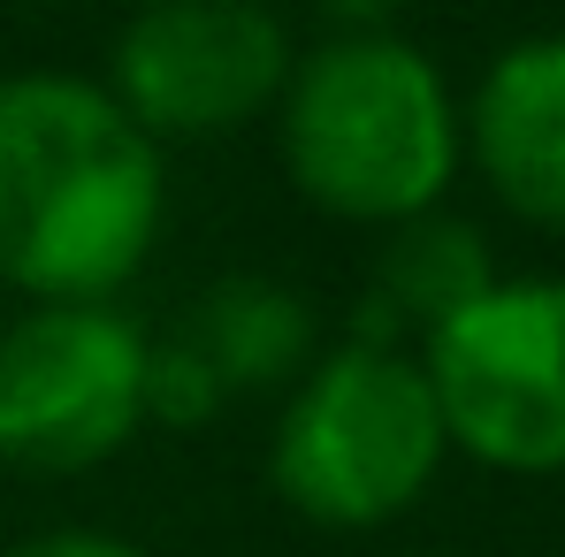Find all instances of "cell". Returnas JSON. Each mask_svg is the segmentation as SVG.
<instances>
[{
    "label": "cell",
    "mask_w": 565,
    "mask_h": 557,
    "mask_svg": "<svg viewBox=\"0 0 565 557\" xmlns=\"http://www.w3.org/2000/svg\"><path fill=\"white\" fill-rule=\"evenodd\" d=\"M161 146L70 69L0 77V282L31 306H107L161 245Z\"/></svg>",
    "instance_id": "cell-1"
},
{
    "label": "cell",
    "mask_w": 565,
    "mask_h": 557,
    "mask_svg": "<svg viewBox=\"0 0 565 557\" xmlns=\"http://www.w3.org/2000/svg\"><path fill=\"white\" fill-rule=\"evenodd\" d=\"M276 138L313 206L382 229L436 214L467 153L444 69L397 31H337L298 54L276 99Z\"/></svg>",
    "instance_id": "cell-2"
},
{
    "label": "cell",
    "mask_w": 565,
    "mask_h": 557,
    "mask_svg": "<svg viewBox=\"0 0 565 557\" xmlns=\"http://www.w3.org/2000/svg\"><path fill=\"white\" fill-rule=\"evenodd\" d=\"M444 451L451 436L420 360L337 344L329 360L298 374L276 420L268 473L282 504L313 527H382L428 496Z\"/></svg>",
    "instance_id": "cell-3"
},
{
    "label": "cell",
    "mask_w": 565,
    "mask_h": 557,
    "mask_svg": "<svg viewBox=\"0 0 565 557\" xmlns=\"http://www.w3.org/2000/svg\"><path fill=\"white\" fill-rule=\"evenodd\" d=\"M420 374L467 459L565 473V276H497L428 336Z\"/></svg>",
    "instance_id": "cell-4"
},
{
    "label": "cell",
    "mask_w": 565,
    "mask_h": 557,
    "mask_svg": "<svg viewBox=\"0 0 565 557\" xmlns=\"http://www.w3.org/2000/svg\"><path fill=\"white\" fill-rule=\"evenodd\" d=\"M153 336L115 306H31L0 329V459L85 473L146 428Z\"/></svg>",
    "instance_id": "cell-5"
},
{
    "label": "cell",
    "mask_w": 565,
    "mask_h": 557,
    "mask_svg": "<svg viewBox=\"0 0 565 557\" xmlns=\"http://www.w3.org/2000/svg\"><path fill=\"white\" fill-rule=\"evenodd\" d=\"M290 31L260 0H146L107 54L115 107L161 138H222L290 85Z\"/></svg>",
    "instance_id": "cell-6"
},
{
    "label": "cell",
    "mask_w": 565,
    "mask_h": 557,
    "mask_svg": "<svg viewBox=\"0 0 565 557\" xmlns=\"http://www.w3.org/2000/svg\"><path fill=\"white\" fill-rule=\"evenodd\" d=\"M459 122L489 191L512 214L565 229V31L512 39L481 69Z\"/></svg>",
    "instance_id": "cell-7"
},
{
    "label": "cell",
    "mask_w": 565,
    "mask_h": 557,
    "mask_svg": "<svg viewBox=\"0 0 565 557\" xmlns=\"http://www.w3.org/2000/svg\"><path fill=\"white\" fill-rule=\"evenodd\" d=\"M184 344L222 374V389L298 382L313 367L306 360L313 352V306L276 276H222V282H206Z\"/></svg>",
    "instance_id": "cell-8"
},
{
    "label": "cell",
    "mask_w": 565,
    "mask_h": 557,
    "mask_svg": "<svg viewBox=\"0 0 565 557\" xmlns=\"http://www.w3.org/2000/svg\"><path fill=\"white\" fill-rule=\"evenodd\" d=\"M497 282V260H489V237L459 222V214H413V222H397L390 229V245H382L375 260V290L382 306L405 321V336H436L451 313H467L473 298Z\"/></svg>",
    "instance_id": "cell-9"
},
{
    "label": "cell",
    "mask_w": 565,
    "mask_h": 557,
    "mask_svg": "<svg viewBox=\"0 0 565 557\" xmlns=\"http://www.w3.org/2000/svg\"><path fill=\"white\" fill-rule=\"evenodd\" d=\"M222 405H230L222 374L206 367L184 336L146 352V420H161V428H206Z\"/></svg>",
    "instance_id": "cell-10"
},
{
    "label": "cell",
    "mask_w": 565,
    "mask_h": 557,
    "mask_svg": "<svg viewBox=\"0 0 565 557\" xmlns=\"http://www.w3.org/2000/svg\"><path fill=\"white\" fill-rule=\"evenodd\" d=\"M0 557H146V550L122 543V535H99V527H54V535H31Z\"/></svg>",
    "instance_id": "cell-11"
},
{
    "label": "cell",
    "mask_w": 565,
    "mask_h": 557,
    "mask_svg": "<svg viewBox=\"0 0 565 557\" xmlns=\"http://www.w3.org/2000/svg\"><path fill=\"white\" fill-rule=\"evenodd\" d=\"M337 31H390V15L405 8V0H313Z\"/></svg>",
    "instance_id": "cell-12"
}]
</instances>
